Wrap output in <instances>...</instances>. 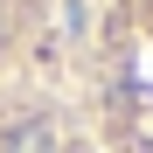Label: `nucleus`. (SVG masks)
I'll use <instances>...</instances> for the list:
<instances>
[{"label": "nucleus", "mask_w": 153, "mask_h": 153, "mask_svg": "<svg viewBox=\"0 0 153 153\" xmlns=\"http://www.w3.org/2000/svg\"><path fill=\"white\" fill-rule=\"evenodd\" d=\"M0 153H97L76 97L42 84H0Z\"/></svg>", "instance_id": "2"}, {"label": "nucleus", "mask_w": 153, "mask_h": 153, "mask_svg": "<svg viewBox=\"0 0 153 153\" xmlns=\"http://www.w3.org/2000/svg\"><path fill=\"white\" fill-rule=\"evenodd\" d=\"M76 111L97 153H153V0H97L76 49Z\"/></svg>", "instance_id": "1"}]
</instances>
